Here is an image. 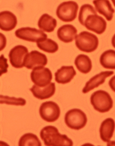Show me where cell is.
<instances>
[{
  "label": "cell",
  "instance_id": "obj_20",
  "mask_svg": "<svg viewBox=\"0 0 115 146\" xmlns=\"http://www.w3.org/2000/svg\"><path fill=\"white\" fill-rule=\"evenodd\" d=\"M74 64L80 72L87 74L91 71L92 63L89 56L84 54H80L76 58Z\"/></svg>",
  "mask_w": 115,
  "mask_h": 146
},
{
  "label": "cell",
  "instance_id": "obj_17",
  "mask_svg": "<svg viewBox=\"0 0 115 146\" xmlns=\"http://www.w3.org/2000/svg\"><path fill=\"white\" fill-rule=\"evenodd\" d=\"M115 129V122L111 118L105 119L101 123L100 128V135L101 140L109 142L113 136Z\"/></svg>",
  "mask_w": 115,
  "mask_h": 146
},
{
  "label": "cell",
  "instance_id": "obj_26",
  "mask_svg": "<svg viewBox=\"0 0 115 146\" xmlns=\"http://www.w3.org/2000/svg\"><path fill=\"white\" fill-rule=\"evenodd\" d=\"M8 67L9 65L7 63V58H5L4 55H1L0 56V77L8 72Z\"/></svg>",
  "mask_w": 115,
  "mask_h": 146
},
{
  "label": "cell",
  "instance_id": "obj_29",
  "mask_svg": "<svg viewBox=\"0 0 115 146\" xmlns=\"http://www.w3.org/2000/svg\"><path fill=\"white\" fill-rule=\"evenodd\" d=\"M112 46L115 48V34L113 35V37L112 39Z\"/></svg>",
  "mask_w": 115,
  "mask_h": 146
},
{
  "label": "cell",
  "instance_id": "obj_16",
  "mask_svg": "<svg viewBox=\"0 0 115 146\" xmlns=\"http://www.w3.org/2000/svg\"><path fill=\"white\" fill-rule=\"evenodd\" d=\"M77 30L72 25H65L58 29L57 32L58 38L64 43L72 42L77 35Z\"/></svg>",
  "mask_w": 115,
  "mask_h": 146
},
{
  "label": "cell",
  "instance_id": "obj_15",
  "mask_svg": "<svg viewBox=\"0 0 115 146\" xmlns=\"http://www.w3.org/2000/svg\"><path fill=\"white\" fill-rule=\"evenodd\" d=\"M17 24L16 17L12 13L4 11L0 13V29L9 31L15 29Z\"/></svg>",
  "mask_w": 115,
  "mask_h": 146
},
{
  "label": "cell",
  "instance_id": "obj_28",
  "mask_svg": "<svg viewBox=\"0 0 115 146\" xmlns=\"http://www.w3.org/2000/svg\"><path fill=\"white\" fill-rule=\"evenodd\" d=\"M109 85L112 90L115 92V75L110 79L109 81Z\"/></svg>",
  "mask_w": 115,
  "mask_h": 146
},
{
  "label": "cell",
  "instance_id": "obj_1",
  "mask_svg": "<svg viewBox=\"0 0 115 146\" xmlns=\"http://www.w3.org/2000/svg\"><path fill=\"white\" fill-rule=\"evenodd\" d=\"M40 137L44 143L45 145L48 146H72V141L66 135L59 133L58 129L54 126H45L41 130Z\"/></svg>",
  "mask_w": 115,
  "mask_h": 146
},
{
  "label": "cell",
  "instance_id": "obj_11",
  "mask_svg": "<svg viewBox=\"0 0 115 146\" xmlns=\"http://www.w3.org/2000/svg\"><path fill=\"white\" fill-rule=\"evenodd\" d=\"M48 59L45 54L38 51H32L25 58L24 67L28 69L44 67L47 64Z\"/></svg>",
  "mask_w": 115,
  "mask_h": 146
},
{
  "label": "cell",
  "instance_id": "obj_22",
  "mask_svg": "<svg viewBox=\"0 0 115 146\" xmlns=\"http://www.w3.org/2000/svg\"><path fill=\"white\" fill-rule=\"evenodd\" d=\"M19 146H41L42 143L38 137L32 133H26L21 137L19 139Z\"/></svg>",
  "mask_w": 115,
  "mask_h": 146
},
{
  "label": "cell",
  "instance_id": "obj_23",
  "mask_svg": "<svg viewBox=\"0 0 115 146\" xmlns=\"http://www.w3.org/2000/svg\"><path fill=\"white\" fill-rule=\"evenodd\" d=\"M38 48L48 53H53L58 50L59 46L56 42L51 39H45L36 43Z\"/></svg>",
  "mask_w": 115,
  "mask_h": 146
},
{
  "label": "cell",
  "instance_id": "obj_25",
  "mask_svg": "<svg viewBox=\"0 0 115 146\" xmlns=\"http://www.w3.org/2000/svg\"><path fill=\"white\" fill-rule=\"evenodd\" d=\"M26 100L22 98H16L0 95V104H6L8 105L23 106L26 104Z\"/></svg>",
  "mask_w": 115,
  "mask_h": 146
},
{
  "label": "cell",
  "instance_id": "obj_21",
  "mask_svg": "<svg viewBox=\"0 0 115 146\" xmlns=\"http://www.w3.org/2000/svg\"><path fill=\"white\" fill-rule=\"evenodd\" d=\"M101 65L105 68L115 69V51L109 50L103 52L100 58Z\"/></svg>",
  "mask_w": 115,
  "mask_h": 146
},
{
  "label": "cell",
  "instance_id": "obj_19",
  "mask_svg": "<svg viewBox=\"0 0 115 146\" xmlns=\"http://www.w3.org/2000/svg\"><path fill=\"white\" fill-rule=\"evenodd\" d=\"M57 25L55 19L47 13L43 14L38 21V27L43 31L47 32H53Z\"/></svg>",
  "mask_w": 115,
  "mask_h": 146
},
{
  "label": "cell",
  "instance_id": "obj_24",
  "mask_svg": "<svg viewBox=\"0 0 115 146\" xmlns=\"http://www.w3.org/2000/svg\"><path fill=\"white\" fill-rule=\"evenodd\" d=\"M91 14H97L96 10L93 6L89 4H86L82 6L78 16V20L80 23L83 25L87 17Z\"/></svg>",
  "mask_w": 115,
  "mask_h": 146
},
{
  "label": "cell",
  "instance_id": "obj_5",
  "mask_svg": "<svg viewBox=\"0 0 115 146\" xmlns=\"http://www.w3.org/2000/svg\"><path fill=\"white\" fill-rule=\"evenodd\" d=\"M78 7L77 3L74 1L63 2L57 9V16L63 22H72L77 17Z\"/></svg>",
  "mask_w": 115,
  "mask_h": 146
},
{
  "label": "cell",
  "instance_id": "obj_12",
  "mask_svg": "<svg viewBox=\"0 0 115 146\" xmlns=\"http://www.w3.org/2000/svg\"><path fill=\"white\" fill-rule=\"evenodd\" d=\"M113 74V71H103L99 74H96L91 78L86 83L85 86L83 89L82 92L86 94L95 88L99 87L100 85L104 83L106 78L110 77Z\"/></svg>",
  "mask_w": 115,
  "mask_h": 146
},
{
  "label": "cell",
  "instance_id": "obj_3",
  "mask_svg": "<svg viewBox=\"0 0 115 146\" xmlns=\"http://www.w3.org/2000/svg\"><path fill=\"white\" fill-rule=\"evenodd\" d=\"M99 40L97 36L88 31H82L75 38V44L79 50L92 52L98 48Z\"/></svg>",
  "mask_w": 115,
  "mask_h": 146
},
{
  "label": "cell",
  "instance_id": "obj_13",
  "mask_svg": "<svg viewBox=\"0 0 115 146\" xmlns=\"http://www.w3.org/2000/svg\"><path fill=\"white\" fill-rule=\"evenodd\" d=\"M30 90L35 97L40 100H44L54 96L56 91L55 84L51 83L46 86L43 87L34 85Z\"/></svg>",
  "mask_w": 115,
  "mask_h": 146
},
{
  "label": "cell",
  "instance_id": "obj_14",
  "mask_svg": "<svg viewBox=\"0 0 115 146\" xmlns=\"http://www.w3.org/2000/svg\"><path fill=\"white\" fill-rule=\"evenodd\" d=\"M76 75V71L72 66H63L55 73V79L58 84H64L71 82Z\"/></svg>",
  "mask_w": 115,
  "mask_h": 146
},
{
  "label": "cell",
  "instance_id": "obj_6",
  "mask_svg": "<svg viewBox=\"0 0 115 146\" xmlns=\"http://www.w3.org/2000/svg\"><path fill=\"white\" fill-rule=\"evenodd\" d=\"M40 117L45 121L52 123L57 121L60 114V110L57 104L52 101L43 103L39 110Z\"/></svg>",
  "mask_w": 115,
  "mask_h": 146
},
{
  "label": "cell",
  "instance_id": "obj_4",
  "mask_svg": "<svg viewBox=\"0 0 115 146\" xmlns=\"http://www.w3.org/2000/svg\"><path fill=\"white\" fill-rule=\"evenodd\" d=\"M65 122L70 129L78 130L85 127L87 118L86 114L81 110L73 109L66 113Z\"/></svg>",
  "mask_w": 115,
  "mask_h": 146
},
{
  "label": "cell",
  "instance_id": "obj_10",
  "mask_svg": "<svg viewBox=\"0 0 115 146\" xmlns=\"http://www.w3.org/2000/svg\"><path fill=\"white\" fill-rule=\"evenodd\" d=\"M83 26L89 30L101 35L106 30V23L104 19L98 14H91L87 17Z\"/></svg>",
  "mask_w": 115,
  "mask_h": 146
},
{
  "label": "cell",
  "instance_id": "obj_2",
  "mask_svg": "<svg viewBox=\"0 0 115 146\" xmlns=\"http://www.w3.org/2000/svg\"><path fill=\"white\" fill-rule=\"evenodd\" d=\"M90 102L94 108L102 113L109 111L113 106V101L110 94L101 90L97 91L91 95Z\"/></svg>",
  "mask_w": 115,
  "mask_h": 146
},
{
  "label": "cell",
  "instance_id": "obj_27",
  "mask_svg": "<svg viewBox=\"0 0 115 146\" xmlns=\"http://www.w3.org/2000/svg\"><path fill=\"white\" fill-rule=\"evenodd\" d=\"M7 44V39L5 35L0 33V52L3 50Z\"/></svg>",
  "mask_w": 115,
  "mask_h": 146
},
{
  "label": "cell",
  "instance_id": "obj_8",
  "mask_svg": "<svg viewBox=\"0 0 115 146\" xmlns=\"http://www.w3.org/2000/svg\"><path fill=\"white\" fill-rule=\"evenodd\" d=\"M32 82L40 87L45 86L50 84L52 79V74L49 69L44 67L35 68L30 74Z\"/></svg>",
  "mask_w": 115,
  "mask_h": 146
},
{
  "label": "cell",
  "instance_id": "obj_9",
  "mask_svg": "<svg viewBox=\"0 0 115 146\" xmlns=\"http://www.w3.org/2000/svg\"><path fill=\"white\" fill-rule=\"evenodd\" d=\"M28 54L27 47L22 45H18L12 48L9 54L10 62L16 68H21L24 66V61Z\"/></svg>",
  "mask_w": 115,
  "mask_h": 146
},
{
  "label": "cell",
  "instance_id": "obj_7",
  "mask_svg": "<svg viewBox=\"0 0 115 146\" xmlns=\"http://www.w3.org/2000/svg\"><path fill=\"white\" fill-rule=\"evenodd\" d=\"M15 35L20 39L36 43L47 38V35L42 31L30 27L22 28L17 30Z\"/></svg>",
  "mask_w": 115,
  "mask_h": 146
},
{
  "label": "cell",
  "instance_id": "obj_18",
  "mask_svg": "<svg viewBox=\"0 0 115 146\" xmlns=\"http://www.w3.org/2000/svg\"><path fill=\"white\" fill-rule=\"evenodd\" d=\"M93 3L96 11L100 14L104 16L107 21H110L112 19L115 10L109 1H94Z\"/></svg>",
  "mask_w": 115,
  "mask_h": 146
},
{
  "label": "cell",
  "instance_id": "obj_30",
  "mask_svg": "<svg viewBox=\"0 0 115 146\" xmlns=\"http://www.w3.org/2000/svg\"><path fill=\"white\" fill-rule=\"evenodd\" d=\"M112 3H113V5H114V6L115 7V0H114V1H113V0H112Z\"/></svg>",
  "mask_w": 115,
  "mask_h": 146
}]
</instances>
